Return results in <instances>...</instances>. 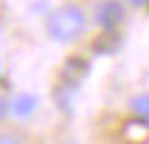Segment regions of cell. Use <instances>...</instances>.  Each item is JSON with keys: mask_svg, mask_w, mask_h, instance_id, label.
Returning a JSON list of instances; mask_svg holds the SVG:
<instances>
[{"mask_svg": "<svg viewBox=\"0 0 149 144\" xmlns=\"http://www.w3.org/2000/svg\"><path fill=\"white\" fill-rule=\"evenodd\" d=\"M46 28L53 40L68 43V40H76L86 31V15H84V10L79 5H61L58 10H53L48 15Z\"/></svg>", "mask_w": 149, "mask_h": 144, "instance_id": "obj_1", "label": "cell"}, {"mask_svg": "<svg viewBox=\"0 0 149 144\" xmlns=\"http://www.w3.org/2000/svg\"><path fill=\"white\" fill-rule=\"evenodd\" d=\"M88 68H91V66H88L86 58L71 56V58H66V63H63V68H61V79L66 81V83H71V86H76V83H81V81L86 79Z\"/></svg>", "mask_w": 149, "mask_h": 144, "instance_id": "obj_2", "label": "cell"}, {"mask_svg": "<svg viewBox=\"0 0 149 144\" xmlns=\"http://www.w3.org/2000/svg\"><path fill=\"white\" fill-rule=\"evenodd\" d=\"M121 18H124V8L116 0H106L96 8V23L101 28H116L121 23Z\"/></svg>", "mask_w": 149, "mask_h": 144, "instance_id": "obj_3", "label": "cell"}, {"mask_svg": "<svg viewBox=\"0 0 149 144\" xmlns=\"http://www.w3.org/2000/svg\"><path fill=\"white\" fill-rule=\"evenodd\" d=\"M147 139H149V121L147 119H132L124 127L126 144H147Z\"/></svg>", "mask_w": 149, "mask_h": 144, "instance_id": "obj_4", "label": "cell"}, {"mask_svg": "<svg viewBox=\"0 0 149 144\" xmlns=\"http://www.w3.org/2000/svg\"><path fill=\"white\" fill-rule=\"evenodd\" d=\"M119 48V33L116 28H106V31L94 40V51L96 53H111Z\"/></svg>", "mask_w": 149, "mask_h": 144, "instance_id": "obj_5", "label": "cell"}, {"mask_svg": "<svg viewBox=\"0 0 149 144\" xmlns=\"http://www.w3.org/2000/svg\"><path fill=\"white\" fill-rule=\"evenodd\" d=\"M13 114L15 116H28V114L36 109V96H31V94H23V96H18L15 101H13Z\"/></svg>", "mask_w": 149, "mask_h": 144, "instance_id": "obj_6", "label": "cell"}, {"mask_svg": "<svg viewBox=\"0 0 149 144\" xmlns=\"http://www.w3.org/2000/svg\"><path fill=\"white\" fill-rule=\"evenodd\" d=\"M132 111L136 114V116H141V119L149 121V94L136 96V99H134V101H132Z\"/></svg>", "mask_w": 149, "mask_h": 144, "instance_id": "obj_7", "label": "cell"}, {"mask_svg": "<svg viewBox=\"0 0 149 144\" xmlns=\"http://www.w3.org/2000/svg\"><path fill=\"white\" fill-rule=\"evenodd\" d=\"M0 144H18V139L13 134H3V142H0Z\"/></svg>", "mask_w": 149, "mask_h": 144, "instance_id": "obj_8", "label": "cell"}, {"mask_svg": "<svg viewBox=\"0 0 149 144\" xmlns=\"http://www.w3.org/2000/svg\"><path fill=\"white\" fill-rule=\"evenodd\" d=\"M134 5H141V3H149V0H132Z\"/></svg>", "mask_w": 149, "mask_h": 144, "instance_id": "obj_9", "label": "cell"}, {"mask_svg": "<svg viewBox=\"0 0 149 144\" xmlns=\"http://www.w3.org/2000/svg\"><path fill=\"white\" fill-rule=\"evenodd\" d=\"M147 5H149V3H147Z\"/></svg>", "mask_w": 149, "mask_h": 144, "instance_id": "obj_10", "label": "cell"}]
</instances>
